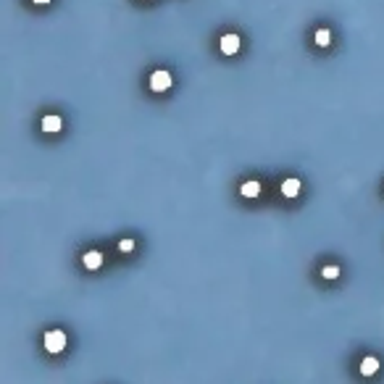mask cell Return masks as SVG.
I'll list each match as a JSON object with an SVG mask.
<instances>
[{
	"mask_svg": "<svg viewBox=\"0 0 384 384\" xmlns=\"http://www.w3.org/2000/svg\"><path fill=\"white\" fill-rule=\"evenodd\" d=\"M103 253L100 250H85V255H82V263H85V269H90V271H98L100 266H103Z\"/></svg>",
	"mask_w": 384,
	"mask_h": 384,
	"instance_id": "cell-4",
	"label": "cell"
},
{
	"mask_svg": "<svg viewBox=\"0 0 384 384\" xmlns=\"http://www.w3.org/2000/svg\"><path fill=\"white\" fill-rule=\"evenodd\" d=\"M66 332L63 329H50V332H45L42 337V345H45V350L48 353H63V347H66Z\"/></svg>",
	"mask_w": 384,
	"mask_h": 384,
	"instance_id": "cell-1",
	"label": "cell"
},
{
	"mask_svg": "<svg viewBox=\"0 0 384 384\" xmlns=\"http://www.w3.org/2000/svg\"><path fill=\"white\" fill-rule=\"evenodd\" d=\"M42 132H50V134H55V132H61L63 129V119L61 116H55V113H48V116H42Z\"/></svg>",
	"mask_w": 384,
	"mask_h": 384,
	"instance_id": "cell-5",
	"label": "cell"
},
{
	"mask_svg": "<svg viewBox=\"0 0 384 384\" xmlns=\"http://www.w3.org/2000/svg\"><path fill=\"white\" fill-rule=\"evenodd\" d=\"M218 48L224 55H237L240 48H242V40H240V34L235 32H226V34H221V40H218Z\"/></svg>",
	"mask_w": 384,
	"mask_h": 384,
	"instance_id": "cell-3",
	"label": "cell"
},
{
	"mask_svg": "<svg viewBox=\"0 0 384 384\" xmlns=\"http://www.w3.org/2000/svg\"><path fill=\"white\" fill-rule=\"evenodd\" d=\"M340 266H334V263H329V266H324V269H321V276L324 279H329V282H332V279H340Z\"/></svg>",
	"mask_w": 384,
	"mask_h": 384,
	"instance_id": "cell-10",
	"label": "cell"
},
{
	"mask_svg": "<svg viewBox=\"0 0 384 384\" xmlns=\"http://www.w3.org/2000/svg\"><path fill=\"white\" fill-rule=\"evenodd\" d=\"M300 179H295V177H287L284 182H282V195L284 197H289V200H292V197H297L300 195Z\"/></svg>",
	"mask_w": 384,
	"mask_h": 384,
	"instance_id": "cell-6",
	"label": "cell"
},
{
	"mask_svg": "<svg viewBox=\"0 0 384 384\" xmlns=\"http://www.w3.org/2000/svg\"><path fill=\"white\" fill-rule=\"evenodd\" d=\"M32 3H34V6H48L50 0H32Z\"/></svg>",
	"mask_w": 384,
	"mask_h": 384,
	"instance_id": "cell-12",
	"label": "cell"
},
{
	"mask_svg": "<svg viewBox=\"0 0 384 384\" xmlns=\"http://www.w3.org/2000/svg\"><path fill=\"white\" fill-rule=\"evenodd\" d=\"M240 195H242V197H248V200L258 197V195H261V182H255V179L242 182V184H240Z\"/></svg>",
	"mask_w": 384,
	"mask_h": 384,
	"instance_id": "cell-7",
	"label": "cell"
},
{
	"mask_svg": "<svg viewBox=\"0 0 384 384\" xmlns=\"http://www.w3.org/2000/svg\"><path fill=\"white\" fill-rule=\"evenodd\" d=\"M171 85H174V76H171V71H166V68H156L147 79V87L153 92H166V90H171Z\"/></svg>",
	"mask_w": 384,
	"mask_h": 384,
	"instance_id": "cell-2",
	"label": "cell"
},
{
	"mask_svg": "<svg viewBox=\"0 0 384 384\" xmlns=\"http://www.w3.org/2000/svg\"><path fill=\"white\" fill-rule=\"evenodd\" d=\"M313 42H316L319 48H329V45H332V32L327 27L316 29V34H313Z\"/></svg>",
	"mask_w": 384,
	"mask_h": 384,
	"instance_id": "cell-9",
	"label": "cell"
},
{
	"mask_svg": "<svg viewBox=\"0 0 384 384\" xmlns=\"http://www.w3.org/2000/svg\"><path fill=\"white\" fill-rule=\"evenodd\" d=\"M376 371H379V360L374 355H368V358L360 360V374H363V376H374Z\"/></svg>",
	"mask_w": 384,
	"mask_h": 384,
	"instance_id": "cell-8",
	"label": "cell"
},
{
	"mask_svg": "<svg viewBox=\"0 0 384 384\" xmlns=\"http://www.w3.org/2000/svg\"><path fill=\"white\" fill-rule=\"evenodd\" d=\"M119 250H121V253H132V250H134V240H132V237L121 240V242H119Z\"/></svg>",
	"mask_w": 384,
	"mask_h": 384,
	"instance_id": "cell-11",
	"label": "cell"
}]
</instances>
